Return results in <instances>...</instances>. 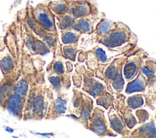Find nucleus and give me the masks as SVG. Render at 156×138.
Segmentation results:
<instances>
[{"instance_id": "b1692460", "label": "nucleus", "mask_w": 156, "mask_h": 138, "mask_svg": "<svg viewBox=\"0 0 156 138\" xmlns=\"http://www.w3.org/2000/svg\"><path fill=\"white\" fill-rule=\"evenodd\" d=\"M124 100L127 107L132 111L141 108L144 104L143 92L129 94V95L125 96Z\"/></svg>"}, {"instance_id": "6e6552de", "label": "nucleus", "mask_w": 156, "mask_h": 138, "mask_svg": "<svg viewBox=\"0 0 156 138\" xmlns=\"http://www.w3.org/2000/svg\"><path fill=\"white\" fill-rule=\"evenodd\" d=\"M140 71L147 78V83L143 92L144 106L154 109L156 104V60L147 55L144 58Z\"/></svg>"}, {"instance_id": "39448f33", "label": "nucleus", "mask_w": 156, "mask_h": 138, "mask_svg": "<svg viewBox=\"0 0 156 138\" xmlns=\"http://www.w3.org/2000/svg\"><path fill=\"white\" fill-rule=\"evenodd\" d=\"M73 96L69 106L67 117L88 129V123L93 109V100L88 93L73 86Z\"/></svg>"}, {"instance_id": "a878e982", "label": "nucleus", "mask_w": 156, "mask_h": 138, "mask_svg": "<svg viewBox=\"0 0 156 138\" xmlns=\"http://www.w3.org/2000/svg\"><path fill=\"white\" fill-rule=\"evenodd\" d=\"M95 100L98 105L103 107L106 111H108L110 108L113 107L115 95L107 91L102 95L96 98Z\"/></svg>"}, {"instance_id": "f03ea898", "label": "nucleus", "mask_w": 156, "mask_h": 138, "mask_svg": "<svg viewBox=\"0 0 156 138\" xmlns=\"http://www.w3.org/2000/svg\"><path fill=\"white\" fill-rule=\"evenodd\" d=\"M53 90L46 85H33L29 89L23 111L24 120L44 119L54 97Z\"/></svg>"}, {"instance_id": "1a4fd4ad", "label": "nucleus", "mask_w": 156, "mask_h": 138, "mask_svg": "<svg viewBox=\"0 0 156 138\" xmlns=\"http://www.w3.org/2000/svg\"><path fill=\"white\" fill-rule=\"evenodd\" d=\"M99 137L116 136L118 134L110 126L105 116V109L101 106H94L88 123V129Z\"/></svg>"}, {"instance_id": "c756f323", "label": "nucleus", "mask_w": 156, "mask_h": 138, "mask_svg": "<svg viewBox=\"0 0 156 138\" xmlns=\"http://www.w3.org/2000/svg\"><path fill=\"white\" fill-rule=\"evenodd\" d=\"M154 119H155V123L156 125V108H154Z\"/></svg>"}, {"instance_id": "393cba45", "label": "nucleus", "mask_w": 156, "mask_h": 138, "mask_svg": "<svg viewBox=\"0 0 156 138\" xmlns=\"http://www.w3.org/2000/svg\"><path fill=\"white\" fill-rule=\"evenodd\" d=\"M61 32V41L63 44H77L81 36V33L74 29L73 28H69Z\"/></svg>"}, {"instance_id": "f257e3e1", "label": "nucleus", "mask_w": 156, "mask_h": 138, "mask_svg": "<svg viewBox=\"0 0 156 138\" xmlns=\"http://www.w3.org/2000/svg\"><path fill=\"white\" fill-rule=\"evenodd\" d=\"M139 47L136 45L132 49L117 57L107 63H99L94 71L96 78L105 83L107 91L112 94L121 93L124 86L122 67L127 57Z\"/></svg>"}, {"instance_id": "2eb2a0df", "label": "nucleus", "mask_w": 156, "mask_h": 138, "mask_svg": "<svg viewBox=\"0 0 156 138\" xmlns=\"http://www.w3.org/2000/svg\"><path fill=\"white\" fill-rule=\"evenodd\" d=\"M114 95L115 100L113 108L122 117L127 126L132 129L138 124V123L135 117L132 114V111L127 107L125 103L124 98L126 95L121 93Z\"/></svg>"}, {"instance_id": "423d86ee", "label": "nucleus", "mask_w": 156, "mask_h": 138, "mask_svg": "<svg viewBox=\"0 0 156 138\" xmlns=\"http://www.w3.org/2000/svg\"><path fill=\"white\" fill-rule=\"evenodd\" d=\"M137 36L124 23L117 21L116 27L96 42L111 49H123L136 45Z\"/></svg>"}, {"instance_id": "6ab92c4d", "label": "nucleus", "mask_w": 156, "mask_h": 138, "mask_svg": "<svg viewBox=\"0 0 156 138\" xmlns=\"http://www.w3.org/2000/svg\"><path fill=\"white\" fill-rule=\"evenodd\" d=\"M117 25V21L107 18L104 13H101V18L95 26V41L100 37L105 35L114 29Z\"/></svg>"}, {"instance_id": "4be33fe9", "label": "nucleus", "mask_w": 156, "mask_h": 138, "mask_svg": "<svg viewBox=\"0 0 156 138\" xmlns=\"http://www.w3.org/2000/svg\"><path fill=\"white\" fill-rule=\"evenodd\" d=\"M71 0L48 1V5L55 15L64 14L69 10Z\"/></svg>"}, {"instance_id": "cd10ccee", "label": "nucleus", "mask_w": 156, "mask_h": 138, "mask_svg": "<svg viewBox=\"0 0 156 138\" xmlns=\"http://www.w3.org/2000/svg\"><path fill=\"white\" fill-rule=\"evenodd\" d=\"M85 59L83 63H85V66L87 69L90 71H94L98 67V60L94 54V53L90 49L88 50H85Z\"/></svg>"}, {"instance_id": "9b49d317", "label": "nucleus", "mask_w": 156, "mask_h": 138, "mask_svg": "<svg viewBox=\"0 0 156 138\" xmlns=\"http://www.w3.org/2000/svg\"><path fill=\"white\" fill-rule=\"evenodd\" d=\"M33 15L36 20L47 30L58 33L55 24V16L48 5V1L38 4L32 8Z\"/></svg>"}, {"instance_id": "ddd939ff", "label": "nucleus", "mask_w": 156, "mask_h": 138, "mask_svg": "<svg viewBox=\"0 0 156 138\" xmlns=\"http://www.w3.org/2000/svg\"><path fill=\"white\" fill-rule=\"evenodd\" d=\"M69 11L76 19L99 14L95 0H71Z\"/></svg>"}, {"instance_id": "f3484780", "label": "nucleus", "mask_w": 156, "mask_h": 138, "mask_svg": "<svg viewBox=\"0 0 156 138\" xmlns=\"http://www.w3.org/2000/svg\"><path fill=\"white\" fill-rule=\"evenodd\" d=\"M138 126H134L131 129L130 137L149 138L156 137V125L154 117L150 114L149 119Z\"/></svg>"}, {"instance_id": "20e7f679", "label": "nucleus", "mask_w": 156, "mask_h": 138, "mask_svg": "<svg viewBox=\"0 0 156 138\" xmlns=\"http://www.w3.org/2000/svg\"><path fill=\"white\" fill-rule=\"evenodd\" d=\"M73 64L69 60L62 57L54 58L48 64V78L51 88L56 93L66 91L71 85V72Z\"/></svg>"}, {"instance_id": "9d476101", "label": "nucleus", "mask_w": 156, "mask_h": 138, "mask_svg": "<svg viewBox=\"0 0 156 138\" xmlns=\"http://www.w3.org/2000/svg\"><path fill=\"white\" fill-rule=\"evenodd\" d=\"M147 53L142 48L138 47L127 58L123 67L122 74L125 81L133 80L140 71L143 61Z\"/></svg>"}, {"instance_id": "412c9836", "label": "nucleus", "mask_w": 156, "mask_h": 138, "mask_svg": "<svg viewBox=\"0 0 156 138\" xmlns=\"http://www.w3.org/2000/svg\"><path fill=\"white\" fill-rule=\"evenodd\" d=\"M76 18L69 10L68 12L59 15H55V24L60 32L71 28Z\"/></svg>"}, {"instance_id": "a211bd4d", "label": "nucleus", "mask_w": 156, "mask_h": 138, "mask_svg": "<svg viewBox=\"0 0 156 138\" xmlns=\"http://www.w3.org/2000/svg\"><path fill=\"white\" fill-rule=\"evenodd\" d=\"M101 13L98 15H91L77 18L72 28L79 31L81 34L90 35L94 32L95 26L101 18Z\"/></svg>"}, {"instance_id": "dca6fc26", "label": "nucleus", "mask_w": 156, "mask_h": 138, "mask_svg": "<svg viewBox=\"0 0 156 138\" xmlns=\"http://www.w3.org/2000/svg\"><path fill=\"white\" fill-rule=\"evenodd\" d=\"M107 111L110 128L122 137L129 138L131 129L127 126L122 117L113 107L110 108Z\"/></svg>"}, {"instance_id": "5701e85b", "label": "nucleus", "mask_w": 156, "mask_h": 138, "mask_svg": "<svg viewBox=\"0 0 156 138\" xmlns=\"http://www.w3.org/2000/svg\"><path fill=\"white\" fill-rule=\"evenodd\" d=\"M82 49L78 47L77 44H69L61 45L59 52L60 55L71 61H75L77 53Z\"/></svg>"}, {"instance_id": "c85d7f7f", "label": "nucleus", "mask_w": 156, "mask_h": 138, "mask_svg": "<svg viewBox=\"0 0 156 138\" xmlns=\"http://www.w3.org/2000/svg\"><path fill=\"white\" fill-rule=\"evenodd\" d=\"M135 115L138 124H141L144 123L149 119L150 117V114L146 110L139 108L135 109Z\"/></svg>"}, {"instance_id": "0eeeda50", "label": "nucleus", "mask_w": 156, "mask_h": 138, "mask_svg": "<svg viewBox=\"0 0 156 138\" xmlns=\"http://www.w3.org/2000/svg\"><path fill=\"white\" fill-rule=\"evenodd\" d=\"M33 6L27 5L24 9L19 11L16 16L21 19L31 30L41 39L54 53L58 48V33L46 30L35 18L32 13Z\"/></svg>"}, {"instance_id": "aec40b11", "label": "nucleus", "mask_w": 156, "mask_h": 138, "mask_svg": "<svg viewBox=\"0 0 156 138\" xmlns=\"http://www.w3.org/2000/svg\"><path fill=\"white\" fill-rule=\"evenodd\" d=\"M147 83V78L140 71L138 75L131 81H129L125 92L127 95L135 92H143Z\"/></svg>"}, {"instance_id": "4468645a", "label": "nucleus", "mask_w": 156, "mask_h": 138, "mask_svg": "<svg viewBox=\"0 0 156 138\" xmlns=\"http://www.w3.org/2000/svg\"><path fill=\"white\" fill-rule=\"evenodd\" d=\"M134 46H130L123 49H111L100 44V45L98 44L93 47L90 50L95 55L98 64H104L111 62L115 58L126 52Z\"/></svg>"}, {"instance_id": "bb28decb", "label": "nucleus", "mask_w": 156, "mask_h": 138, "mask_svg": "<svg viewBox=\"0 0 156 138\" xmlns=\"http://www.w3.org/2000/svg\"><path fill=\"white\" fill-rule=\"evenodd\" d=\"M0 66L3 74L7 75L15 67V59L10 55H6L0 60Z\"/></svg>"}, {"instance_id": "7ed1b4c3", "label": "nucleus", "mask_w": 156, "mask_h": 138, "mask_svg": "<svg viewBox=\"0 0 156 138\" xmlns=\"http://www.w3.org/2000/svg\"><path fill=\"white\" fill-rule=\"evenodd\" d=\"M71 78L74 86L88 93L94 99L107 91L105 83L96 78L94 72L87 69L83 63L77 61L74 64Z\"/></svg>"}, {"instance_id": "f8f14e48", "label": "nucleus", "mask_w": 156, "mask_h": 138, "mask_svg": "<svg viewBox=\"0 0 156 138\" xmlns=\"http://www.w3.org/2000/svg\"><path fill=\"white\" fill-rule=\"evenodd\" d=\"M69 98L65 91L57 92V95L54 96L51 100L44 119L55 120L66 113L69 109Z\"/></svg>"}]
</instances>
